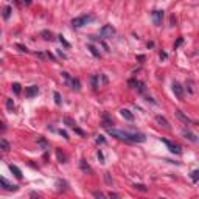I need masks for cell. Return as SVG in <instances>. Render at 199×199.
I'll list each match as a JSON object with an SVG mask.
<instances>
[{
	"instance_id": "6da1fadb",
	"label": "cell",
	"mask_w": 199,
	"mask_h": 199,
	"mask_svg": "<svg viewBox=\"0 0 199 199\" xmlns=\"http://www.w3.org/2000/svg\"><path fill=\"white\" fill-rule=\"evenodd\" d=\"M109 135L118 139V140H123V142H139V143H143L146 140V137L143 134H135V132H128V131H121V129H114V128H109L107 129Z\"/></svg>"
},
{
	"instance_id": "7a4b0ae2",
	"label": "cell",
	"mask_w": 199,
	"mask_h": 199,
	"mask_svg": "<svg viewBox=\"0 0 199 199\" xmlns=\"http://www.w3.org/2000/svg\"><path fill=\"white\" fill-rule=\"evenodd\" d=\"M93 22V16H80V17H75L72 20V27L73 28H83L84 25Z\"/></svg>"
},
{
	"instance_id": "3957f363",
	"label": "cell",
	"mask_w": 199,
	"mask_h": 199,
	"mask_svg": "<svg viewBox=\"0 0 199 199\" xmlns=\"http://www.w3.org/2000/svg\"><path fill=\"white\" fill-rule=\"evenodd\" d=\"M162 143H163V145H166V148L170 149L171 153H174V154H182V148H181L178 143L170 142V140H166V139H162Z\"/></svg>"
},
{
	"instance_id": "277c9868",
	"label": "cell",
	"mask_w": 199,
	"mask_h": 199,
	"mask_svg": "<svg viewBox=\"0 0 199 199\" xmlns=\"http://www.w3.org/2000/svg\"><path fill=\"white\" fill-rule=\"evenodd\" d=\"M99 34H101V37H112L115 34V28L112 27V25H104V27L99 30Z\"/></svg>"
},
{
	"instance_id": "5b68a950",
	"label": "cell",
	"mask_w": 199,
	"mask_h": 199,
	"mask_svg": "<svg viewBox=\"0 0 199 199\" xmlns=\"http://www.w3.org/2000/svg\"><path fill=\"white\" fill-rule=\"evenodd\" d=\"M0 185H2L3 188H6V190H10V191H17V190H19V187H17V185L11 184V182H10V181H6L3 176H0Z\"/></svg>"
},
{
	"instance_id": "8992f818",
	"label": "cell",
	"mask_w": 199,
	"mask_h": 199,
	"mask_svg": "<svg viewBox=\"0 0 199 199\" xmlns=\"http://www.w3.org/2000/svg\"><path fill=\"white\" fill-rule=\"evenodd\" d=\"M153 20H154V25H156V27H160V25H162V20H163V11H162V10L153 11Z\"/></svg>"
},
{
	"instance_id": "52a82bcc",
	"label": "cell",
	"mask_w": 199,
	"mask_h": 199,
	"mask_svg": "<svg viewBox=\"0 0 199 199\" xmlns=\"http://www.w3.org/2000/svg\"><path fill=\"white\" fill-rule=\"evenodd\" d=\"M171 87H173V92H174V95H176L179 99H182V98H184V87H182V86H181L178 81H174Z\"/></svg>"
},
{
	"instance_id": "ba28073f",
	"label": "cell",
	"mask_w": 199,
	"mask_h": 199,
	"mask_svg": "<svg viewBox=\"0 0 199 199\" xmlns=\"http://www.w3.org/2000/svg\"><path fill=\"white\" fill-rule=\"evenodd\" d=\"M39 93V87L37 86H30V87H25V96L33 98Z\"/></svg>"
},
{
	"instance_id": "9c48e42d",
	"label": "cell",
	"mask_w": 199,
	"mask_h": 199,
	"mask_svg": "<svg viewBox=\"0 0 199 199\" xmlns=\"http://www.w3.org/2000/svg\"><path fill=\"white\" fill-rule=\"evenodd\" d=\"M129 86H132L134 89H137L140 93H143V92H145V84H143V83H140V81L131 80V81H129Z\"/></svg>"
},
{
	"instance_id": "30bf717a",
	"label": "cell",
	"mask_w": 199,
	"mask_h": 199,
	"mask_svg": "<svg viewBox=\"0 0 199 199\" xmlns=\"http://www.w3.org/2000/svg\"><path fill=\"white\" fill-rule=\"evenodd\" d=\"M176 117H178L182 123H185V124H193V121H191V120H190V118H188L182 111H176Z\"/></svg>"
},
{
	"instance_id": "8fae6325",
	"label": "cell",
	"mask_w": 199,
	"mask_h": 199,
	"mask_svg": "<svg viewBox=\"0 0 199 199\" xmlns=\"http://www.w3.org/2000/svg\"><path fill=\"white\" fill-rule=\"evenodd\" d=\"M156 121L160 124V126H163L165 129H170V128H171L170 123H168V120H166L165 117H162V115H156Z\"/></svg>"
},
{
	"instance_id": "7c38bea8",
	"label": "cell",
	"mask_w": 199,
	"mask_h": 199,
	"mask_svg": "<svg viewBox=\"0 0 199 199\" xmlns=\"http://www.w3.org/2000/svg\"><path fill=\"white\" fill-rule=\"evenodd\" d=\"M182 135L187 139V140H190L191 143H197V137L193 134V132H190V131H187V129H184L182 131Z\"/></svg>"
},
{
	"instance_id": "4fadbf2b",
	"label": "cell",
	"mask_w": 199,
	"mask_h": 199,
	"mask_svg": "<svg viewBox=\"0 0 199 199\" xmlns=\"http://www.w3.org/2000/svg\"><path fill=\"white\" fill-rule=\"evenodd\" d=\"M120 114H121V117H123L124 120H128V121H132V120H134V114H132L131 111H128V109H121Z\"/></svg>"
},
{
	"instance_id": "5bb4252c",
	"label": "cell",
	"mask_w": 199,
	"mask_h": 199,
	"mask_svg": "<svg viewBox=\"0 0 199 199\" xmlns=\"http://www.w3.org/2000/svg\"><path fill=\"white\" fill-rule=\"evenodd\" d=\"M67 86H70L73 90H80V89H81V83H80V80H78V78H72V80H70V83H68Z\"/></svg>"
},
{
	"instance_id": "9a60e30c",
	"label": "cell",
	"mask_w": 199,
	"mask_h": 199,
	"mask_svg": "<svg viewBox=\"0 0 199 199\" xmlns=\"http://www.w3.org/2000/svg\"><path fill=\"white\" fill-rule=\"evenodd\" d=\"M10 170H11V173L14 174V176H16L17 179H22V178H23L22 171H20V170H19V168H17L16 165H13V163H11V165H10Z\"/></svg>"
},
{
	"instance_id": "2e32d148",
	"label": "cell",
	"mask_w": 199,
	"mask_h": 199,
	"mask_svg": "<svg viewBox=\"0 0 199 199\" xmlns=\"http://www.w3.org/2000/svg\"><path fill=\"white\" fill-rule=\"evenodd\" d=\"M111 124H112V118L104 112V114H103V126H104L106 129H109V128H111Z\"/></svg>"
},
{
	"instance_id": "e0dca14e",
	"label": "cell",
	"mask_w": 199,
	"mask_h": 199,
	"mask_svg": "<svg viewBox=\"0 0 199 199\" xmlns=\"http://www.w3.org/2000/svg\"><path fill=\"white\" fill-rule=\"evenodd\" d=\"M90 83H92V87L96 90L99 86H101V84H99V75H93V76L90 78Z\"/></svg>"
},
{
	"instance_id": "ac0fdd59",
	"label": "cell",
	"mask_w": 199,
	"mask_h": 199,
	"mask_svg": "<svg viewBox=\"0 0 199 199\" xmlns=\"http://www.w3.org/2000/svg\"><path fill=\"white\" fill-rule=\"evenodd\" d=\"M11 11H13V8H11L10 5H6V6L3 8V13H2V16H3V19H5V20H8V19L11 17Z\"/></svg>"
},
{
	"instance_id": "d6986e66",
	"label": "cell",
	"mask_w": 199,
	"mask_h": 199,
	"mask_svg": "<svg viewBox=\"0 0 199 199\" xmlns=\"http://www.w3.org/2000/svg\"><path fill=\"white\" fill-rule=\"evenodd\" d=\"M41 36H42L45 41H53V33H52V31H48V30L41 31Z\"/></svg>"
},
{
	"instance_id": "ffe728a7",
	"label": "cell",
	"mask_w": 199,
	"mask_h": 199,
	"mask_svg": "<svg viewBox=\"0 0 199 199\" xmlns=\"http://www.w3.org/2000/svg\"><path fill=\"white\" fill-rule=\"evenodd\" d=\"M0 149H3V151H10V143L5 139H0Z\"/></svg>"
},
{
	"instance_id": "44dd1931",
	"label": "cell",
	"mask_w": 199,
	"mask_h": 199,
	"mask_svg": "<svg viewBox=\"0 0 199 199\" xmlns=\"http://www.w3.org/2000/svg\"><path fill=\"white\" fill-rule=\"evenodd\" d=\"M64 123L67 124L68 128H72V129H73L75 126H76V123H75V121H73V120H72L70 117H64Z\"/></svg>"
},
{
	"instance_id": "7402d4cb",
	"label": "cell",
	"mask_w": 199,
	"mask_h": 199,
	"mask_svg": "<svg viewBox=\"0 0 199 199\" xmlns=\"http://www.w3.org/2000/svg\"><path fill=\"white\" fill-rule=\"evenodd\" d=\"M56 154H58V159H59L62 163H65V162H67V156H65L64 153H61V149H58V151H56Z\"/></svg>"
},
{
	"instance_id": "603a6c76",
	"label": "cell",
	"mask_w": 199,
	"mask_h": 199,
	"mask_svg": "<svg viewBox=\"0 0 199 199\" xmlns=\"http://www.w3.org/2000/svg\"><path fill=\"white\" fill-rule=\"evenodd\" d=\"M58 39H59V42H61V44H62V45H64L65 48H70V44H68V42L65 41V37H64L62 34H59V36H58Z\"/></svg>"
},
{
	"instance_id": "cb8c5ba5",
	"label": "cell",
	"mask_w": 199,
	"mask_h": 199,
	"mask_svg": "<svg viewBox=\"0 0 199 199\" xmlns=\"http://www.w3.org/2000/svg\"><path fill=\"white\" fill-rule=\"evenodd\" d=\"M89 50H90V53H92L95 58H99V52H98V50H96L93 45H89Z\"/></svg>"
},
{
	"instance_id": "d4e9b609",
	"label": "cell",
	"mask_w": 199,
	"mask_h": 199,
	"mask_svg": "<svg viewBox=\"0 0 199 199\" xmlns=\"http://www.w3.org/2000/svg\"><path fill=\"white\" fill-rule=\"evenodd\" d=\"M53 96H55V103L59 106V104H62V99H61V95H59V92H55L53 93Z\"/></svg>"
},
{
	"instance_id": "484cf974",
	"label": "cell",
	"mask_w": 199,
	"mask_h": 199,
	"mask_svg": "<svg viewBox=\"0 0 199 199\" xmlns=\"http://www.w3.org/2000/svg\"><path fill=\"white\" fill-rule=\"evenodd\" d=\"M11 87H13V90H14V93H16V95H19V93L22 92V89H20V84H19V83H14Z\"/></svg>"
},
{
	"instance_id": "4316f807",
	"label": "cell",
	"mask_w": 199,
	"mask_h": 199,
	"mask_svg": "<svg viewBox=\"0 0 199 199\" xmlns=\"http://www.w3.org/2000/svg\"><path fill=\"white\" fill-rule=\"evenodd\" d=\"M6 107H8V111H13L14 109V101L11 98H6Z\"/></svg>"
},
{
	"instance_id": "83f0119b",
	"label": "cell",
	"mask_w": 199,
	"mask_h": 199,
	"mask_svg": "<svg viewBox=\"0 0 199 199\" xmlns=\"http://www.w3.org/2000/svg\"><path fill=\"white\" fill-rule=\"evenodd\" d=\"M191 179H193V182H197V179H199V171L197 170H194L191 173Z\"/></svg>"
},
{
	"instance_id": "f1b7e54d",
	"label": "cell",
	"mask_w": 199,
	"mask_h": 199,
	"mask_svg": "<svg viewBox=\"0 0 199 199\" xmlns=\"http://www.w3.org/2000/svg\"><path fill=\"white\" fill-rule=\"evenodd\" d=\"M80 165H81V170H83V171H90V166L86 163V160H81Z\"/></svg>"
},
{
	"instance_id": "f546056e",
	"label": "cell",
	"mask_w": 199,
	"mask_h": 199,
	"mask_svg": "<svg viewBox=\"0 0 199 199\" xmlns=\"http://www.w3.org/2000/svg\"><path fill=\"white\" fill-rule=\"evenodd\" d=\"M93 196H95V199H106V197H104V194H103L101 191H98V190H96V191H93Z\"/></svg>"
},
{
	"instance_id": "4dcf8cb0",
	"label": "cell",
	"mask_w": 199,
	"mask_h": 199,
	"mask_svg": "<svg viewBox=\"0 0 199 199\" xmlns=\"http://www.w3.org/2000/svg\"><path fill=\"white\" fill-rule=\"evenodd\" d=\"M16 47H17V48L20 50V52H23V53H28V48L25 47V45H22V44H17Z\"/></svg>"
},
{
	"instance_id": "1f68e13d",
	"label": "cell",
	"mask_w": 199,
	"mask_h": 199,
	"mask_svg": "<svg viewBox=\"0 0 199 199\" xmlns=\"http://www.w3.org/2000/svg\"><path fill=\"white\" fill-rule=\"evenodd\" d=\"M37 143H39V145H41V146H42L44 149H48V143H47V142H45L44 139H41V140H39Z\"/></svg>"
},
{
	"instance_id": "d6a6232c",
	"label": "cell",
	"mask_w": 199,
	"mask_h": 199,
	"mask_svg": "<svg viewBox=\"0 0 199 199\" xmlns=\"http://www.w3.org/2000/svg\"><path fill=\"white\" fill-rule=\"evenodd\" d=\"M134 187H135L137 190H140V191H148V188H146L145 185H142V184H135Z\"/></svg>"
},
{
	"instance_id": "836d02e7",
	"label": "cell",
	"mask_w": 199,
	"mask_h": 199,
	"mask_svg": "<svg viewBox=\"0 0 199 199\" xmlns=\"http://www.w3.org/2000/svg\"><path fill=\"white\" fill-rule=\"evenodd\" d=\"M188 92H190V93H193V92H194V89H193V81H191V80L188 81Z\"/></svg>"
},
{
	"instance_id": "e575fe53",
	"label": "cell",
	"mask_w": 199,
	"mask_h": 199,
	"mask_svg": "<svg viewBox=\"0 0 199 199\" xmlns=\"http://www.w3.org/2000/svg\"><path fill=\"white\" fill-rule=\"evenodd\" d=\"M59 134H61V135H62V137H64L65 140H68V134H67L65 131H62V129H61V131H59Z\"/></svg>"
},
{
	"instance_id": "d590c367",
	"label": "cell",
	"mask_w": 199,
	"mask_h": 199,
	"mask_svg": "<svg viewBox=\"0 0 199 199\" xmlns=\"http://www.w3.org/2000/svg\"><path fill=\"white\" fill-rule=\"evenodd\" d=\"M109 197H111V199H120V196H118L117 193H109Z\"/></svg>"
},
{
	"instance_id": "8d00e7d4",
	"label": "cell",
	"mask_w": 199,
	"mask_h": 199,
	"mask_svg": "<svg viewBox=\"0 0 199 199\" xmlns=\"http://www.w3.org/2000/svg\"><path fill=\"white\" fill-rule=\"evenodd\" d=\"M104 178H106V182H107V184H112V181H111V176H109V173H106V174H104Z\"/></svg>"
},
{
	"instance_id": "74e56055",
	"label": "cell",
	"mask_w": 199,
	"mask_h": 199,
	"mask_svg": "<svg viewBox=\"0 0 199 199\" xmlns=\"http://www.w3.org/2000/svg\"><path fill=\"white\" fill-rule=\"evenodd\" d=\"M96 143H106V140H104V139H103L101 135H99V137L96 139Z\"/></svg>"
},
{
	"instance_id": "f35d334b",
	"label": "cell",
	"mask_w": 199,
	"mask_h": 199,
	"mask_svg": "<svg viewBox=\"0 0 199 199\" xmlns=\"http://www.w3.org/2000/svg\"><path fill=\"white\" fill-rule=\"evenodd\" d=\"M98 159L101 160V162L104 160V156H103V153H101V151H98Z\"/></svg>"
},
{
	"instance_id": "ab89813d",
	"label": "cell",
	"mask_w": 199,
	"mask_h": 199,
	"mask_svg": "<svg viewBox=\"0 0 199 199\" xmlns=\"http://www.w3.org/2000/svg\"><path fill=\"white\" fill-rule=\"evenodd\" d=\"M58 55H59V56H61V58H64V59H67V56H65V55H64V53H62V52H59V50H58Z\"/></svg>"
},
{
	"instance_id": "60d3db41",
	"label": "cell",
	"mask_w": 199,
	"mask_h": 199,
	"mask_svg": "<svg viewBox=\"0 0 199 199\" xmlns=\"http://www.w3.org/2000/svg\"><path fill=\"white\" fill-rule=\"evenodd\" d=\"M160 58H162V59H166V53H165V52H160Z\"/></svg>"
},
{
	"instance_id": "b9f144b4",
	"label": "cell",
	"mask_w": 199,
	"mask_h": 199,
	"mask_svg": "<svg viewBox=\"0 0 199 199\" xmlns=\"http://www.w3.org/2000/svg\"><path fill=\"white\" fill-rule=\"evenodd\" d=\"M31 199H39V196L36 193H31Z\"/></svg>"
},
{
	"instance_id": "7bdbcfd3",
	"label": "cell",
	"mask_w": 199,
	"mask_h": 199,
	"mask_svg": "<svg viewBox=\"0 0 199 199\" xmlns=\"http://www.w3.org/2000/svg\"><path fill=\"white\" fill-rule=\"evenodd\" d=\"M47 55H48V58H50V59H53V61H55V56H53V55H52V53H50V52H48V53H47Z\"/></svg>"
},
{
	"instance_id": "ee69618b",
	"label": "cell",
	"mask_w": 199,
	"mask_h": 199,
	"mask_svg": "<svg viewBox=\"0 0 199 199\" xmlns=\"http://www.w3.org/2000/svg\"><path fill=\"white\" fill-rule=\"evenodd\" d=\"M181 44H182V39H179V41H178V42H176V45H174V47H179V45H181Z\"/></svg>"
},
{
	"instance_id": "f6af8a7d",
	"label": "cell",
	"mask_w": 199,
	"mask_h": 199,
	"mask_svg": "<svg viewBox=\"0 0 199 199\" xmlns=\"http://www.w3.org/2000/svg\"><path fill=\"white\" fill-rule=\"evenodd\" d=\"M5 126H3V123H0V129H3Z\"/></svg>"
},
{
	"instance_id": "bcb514c9",
	"label": "cell",
	"mask_w": 199,
	"mask_h": 199,
	"mask_svg": "<svg viewBox=\"0 0 199 199\" xmlns=\"http://www.w3.org/2000/svg\"><path fill=\"white\" fill-rule=\"evenodd\" d=\"M160 199H163V197H160Z\"/></svg>"
},
{
	"instance_id": "7dc6e473",
	"label": "cell",
	"mask_w": 199,
	"mask_h": 199,
	"mask_svg": "<svg viewBox=\"0 0 199 199\" xmlns=\"http://www.w3.org/2000/svg\"><path fill=\"white\" fill-rule=\"evenodd\" d=\"M0 62H2V61H0Z\"/></svg>"
}]
</instances>
